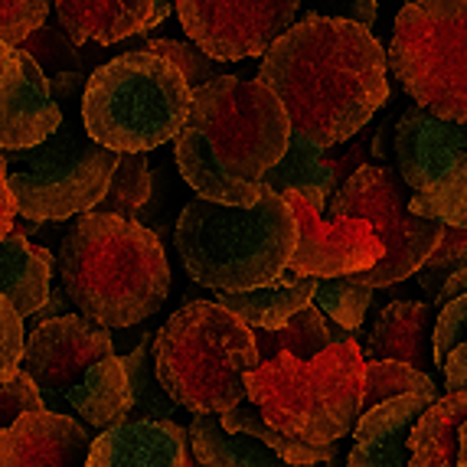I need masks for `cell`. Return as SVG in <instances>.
Returning <instances> with one entry per match:
<instances>
[{
  "label": "cell",
  "instance_id": "1",
  "mask_svg": "<svg viewBox=\"0 0 467 467\" xmlns=\"http://www.w3.org/2000/svg\"><path fill=\"white\" fill-rule=\"evenodd\" d=\"M268 86L291 128L320 148L357 138L389 101V53L367 26L343 16L307 14L262 59Z\"/></svg>",
  "mask_w": 467,
  "mask_h": 467
},
{
  "label": "cell",
  "instance_id": "2",
  "mask_svg": "<svg viewBox=\"0 0 467 467\" xmlns=\"http://www.w3.org/2000/svg\"><path fill=\"white\" fill-rule=\"evenodd\" d=\"M291 118L262 82L223 76L193 92V109L173 140L177 167L200 200L255 206L262 183L291 144Z\"/></svg>",
  "mask_w": 467,
  "mask_h": 467
},
{
  "label": "cell",
  "instance_id": "3",
  "mask_svg": "<svg viewBox=\"0 0 467 467\" xmlns=\"http://www.w3.org/2000/svg\"><path fill=\"white\" fill-rule=\"evenodd\" d=\"M56 275L69 304L105 330L134 327L164 307L171 265L164 245L140 223L86 213L63 235Z\"/></svg>",
  "mask_w": 467,
  "mask_h": 467
},
{
  "label": "cell",
  "instance_id": "4",
  "mask_svg": "<svg viewBox=\"0 0 467 467\" xmlns=\"http://www.w3.org/2000/svg\"><path fill=\"white\" fill-rule=\"evenodd\" d=\"M173 239L190 278L216 295H242L288 272L297 249V223L291 202L262 187V200L245 210L200 196L190 200Z\"/></svg>",
  "mask_w": 467,
  "mask_h": 467
},
{
  "label": "cell",
  "instance_id": "5",
  "mask_svg": "<svg viewBox=\"0 0 467 467\" xmlns=\"http://www.w3.org/2000/svg\"><path fill=\"white\" fill-rule=\"evenodd\" d=\"M92 72H63L49 78V92L63 109V125L49 140L30 150H4L7 187L16 213L33 223L86 216L105 200L115 177V150L101 148L86 131L82 99Z\"/></svg>",
  "mask_w": 467,
  "mask_h": 467
},
{
  "label": "cell",
  "instance_id": "6",
  "mask_svg": "<svg viewBox=\"0 0 467 467\" xmlns=\"http://www.w3.org/2000/svg\"><path fill=\"white\" fill-rule=\"evenodd\" d=\"M157 379L193 415H226L249 399L245 376L262 367L255 337L216 301L180 307L157 330Z\"/></svg>",
  "mask_w": 467,
  "mask_h": 467
},
{
  "label": "cell",
  "instance_id": "7",
  "mask_svg": "<svg viewBox=\"0 0 467 467\" xmlns=\"http://www.w3.org/2000/svg\"><path fill=\"white\" fill-rule=\"evenodd\" d=\"M363 350L357 340H347L307 363L288 353L262 363L245 376V389L272 429L327 448L353 435L363 419Z\"/></svg>",
  "mask_w": 467,
  "mask_h": 467
},
{
  "label": "cell",
  "instance_id": "8",
  "mask_svg": "<svg viewBox=\"0 0 467 467\" xmlns=\"http://www.w3.org/2000/svg\"><path fill=\"white\" fill-rule=\"evenodd\" d=\"M193 109V88L164 56L131 49L92 69L82 121L101 148L148 154L177 140Z\"/></svg>",
  "mask_w": 467,
  "mask_h": 467
},
{
  "label": "cell",
  "instance_id": "9",
  "mask_svg": "<svg viewBox=\"0 0 467 467\" xmlns=\"http://www.w3.org/2000/svg\"><path fill=\"white\" fill-rule=\"evenodd\" d=\"M389 69L419 109L467 125V0H405Z\"/></svg>",
  "mask_w": 467,
  "mask_h": 467
},
{
  "label": "cell",
  "instance_id": "10",
  "mask_svg": "<svg viewBox=\"0 0 467 467\" xmlns=\"http://www.w3.org/2000/svg\"><path fill=\"white\" fill-rule=\"evenodd\" d=\"M405 183L399 173L379 164H363L350 180H343L340 190L330 200L334 219H359L373 226L382 242V258L373 272L353 275L357 285L367 288H389L399 281L419 275V268L431 258L441 242V223L419 219L409 213Z\"/></svg>",
  "mask_w": 467,
  "mask_h": 467
},
{
  "label": "cell",
  "instance_id": "11",
  "mask_svg": "<svg viewBox=\"0 0 467 467\" xmlns=\"http://www.w3.org/2000/svg\"><path fill=\"white\" fill-rule=\"evenodd\" d=\"M396 164L412 216L467 233V125L409 105L396 121Z\"/></svg>",
  "mask_w": 467,
  "mask_h": 467
},
{
  "label": "cell",
  "instance_id": "12",
  "mask_svg": "<svg viewBox=\"0 0 467 467\" xmlns=\"http://www.w3.org/2000/svg\"><path fill=\"white\" fill-rule=\"evenodd\" d=\"M301 0H177L190 43L216 63L265 56L297 24Z\"/></svg>",
  "mask_w": 467,
  "mask_h": 467
},
{
  "label": "cell",
  "instance_id": "13",
  "mask_svg": "<svg viewBox=\"0 0 467 467\" xmlns=\"http://www.w3.org/2000/svg\"><path fill=\"white\" fill-rule=\"evenodd\" d=\"M109 357H115V343H111L109 330L95 327L78 314H66V317L47 320L30 330L24 373L39 386L47 409L69 415L66 392L76 389L82 376Z\"/></svg>",
  "mask_w": 467,
  "mask_h": 467
},
{
  "label": "cell",
  "instance_id": "14",
  "mask_svg": "<svg viewBox=\"0 0 467 467\" xmlns=\"http://www.w3.org/2000/svg\"><path fill=\"white\" fill-rule=\"evenodd\" d=\"M297 223V249L288 272L297 278H353L373 272L382 258V242L373 226L359 219H320V213L301 193H285Z\"/></svg>",
  "mask_w": 467,
  "mask_h": 467
},
{
  "label": "cell",
  "instance_id": "15",
  "mask_svg": "<svg viewBox=\"0 0 467 467\" xmlns=\"http://www.w3.org/2000/svg\"><path fill=\"white\" fill-rule=\"evenodd\" d=\"M63 125V109L49 92L47 72L26 49L14 47L0 78V154L30 150L49 140Z\"/></svg>",
  "mask_w": 467,
  "mask_h": 467
},
{
  "label": "cell",
  "instance_id": "16",
  "mask_svg": "<svg viewBox=\"0 0 467 467\" xmlns=\"http://www.w3.org/2000/svg\"><path fill=\"white\" fill-rule=\"evenodd\" d=\"M92 435L72 415L30 412L0 431V467H86Z\"/></svg>",
  "mask_w": 467,
  "mask_h": 467
},
{
  "label": "cell",
  "instance_id": "17",
  "mask_svg": "<svg viewBox=\"0 0 467 467\" xmlns=\"http://www.w3.org/2000/svg\"><path fill=\"white\" fill-rule=\"evenodd\" d=\"M435 320L438 307L425 301H392L376 314L367 330L363 359L367 363H405L429 373L435 363ZM431 376V373H429Z\"/></svg>",
  "mask_w": 467,
  "mask_h": 467
},
{
  "label": "cell",
  "instance_id": "18",
  "mask_svg": "<svg viewBox=\"0 0 467 467\" xmlns=\"http://www.w3.org/2000/svg\"><path fill=\"white\" fill-rule=\"evenodd\" d=\"M86 467H190V438L177 421H121L92 441Z\"/></svg>",
  "mask_w": 467,
  "mask_h": 467
},
{
  "label": "cell",
  "instance_id": "19",
  "mask_svg": "<svg viewBox=\"0 0 467 467\" xmlns=\"http://www.w3.org/2000/svg\"><path fill=\"white\" fill-rule=\"evenodd\" d=\"M357 157L363 161L359 148H350L343 157L327 161V148H320V144L307 140L304 134L291 131L288 154L281 157V164L268 173L262 187L275 190V193H281V196L301 193L314 210L324 213L330 206V200H334V193L340 190L337 187L340 177L350 180L353 173L363 167V164H357Z\"/></svg>",
  "mask_w": 467,
  "mask_h": 467
},
{
  "label": "cell",
  "instance_id": "20",
  "mask_svg": "<svg viewBox=\"0 0 467 467\" xmlns=\"http://www.w3.org/2000/svg\"><path fill=\"white\" fill-rule=\"evenodd\" d=\"M435 405L425 396H399L359 419L347 467H409V435L425 409Z\"/></svg>",
  "mask_w": 467,
  "mask_h": 467
},
{
  "label": "cell",
  "instance_id": "21",
  "mask_svg": "<svg viewBox=\"0 0 467 467\" xmlns=\"http://www.w3.org/2000/svg\"><path fill=\"white\" fill-rule=\"evenodd\" d=\"M33 229H39L33 219L14 223V233L0 242V295L24 320L36 317L53 291V252L26 242Z\"/></svg>",
  "mask_w": 467,
  "mask_h": 467
},
{
  "label": "cell",
  "instance_id": "22",
  "mask_svg": "<svg viewBox=\"0 0 467 467\" xmlns=\"http://www.w3.org/2000/svg\"><path fill=\"white\" fill-rule=\"evenodd\" d=\"M63 33L78 47H111L150 30L154 0H53Z\"/></svg>",
  "mask_w": 467,
  "mask_h": 467
},
{
  "label": "cell",
  "instance_id": "23",
  "mask_svg": "<svg viewBox=\"0 0 467 467\" xmlns=\"http://www.w3.org/2000/svg\"><path fill=\"white\" fill-rule=\"evenodd\" d=\"M317 285V278H297V275L285 272L265 288L242 291V295H216V304H223L229 314H235L252 330H278L295 314L311 307Z\"/></svg>",
  "mask_w": 467,
  "mask_h": 467
},
{
  "label": "cell",
  "instance_id": "24",
  "mask_svg": "<svg viewBox=\"0 0 467 467\" xmlns=\"http://www.w3.org/2000/svg\"><path fill=\"white\" fill-rule=\"evenodd\" d=\"M128 405H131V382H128L121 357L95 363L76 389L66 392V409L76 412L86 425L99 429V435L125 421Z\"/></svg>",
  "mask_w": 467,
  "mask_h": 467
},
{
  "label": "cell",
  "instance_id": "25",
  "mask_svg": "<svg viewBox=\"0 0 467 467\" xmlns=\"http://www.w3.org/2000/svg\"><path fill=\"white\" fill-rule=\"evenodd\" d=\"M464 421H467V389L444 392L415 421L412 435H409V467H458Z\"/></svg>",
  "mask_w": 467,
  "mask_h": 467
},
{
  "label": "cell",
  "instance_id": "26",
  "mask_svg": "<svg viewBox=\"0 0 467 467\" xmlns=\"http://www.w3.org/2000/svg\"><path fill=\"white\" fill-rule=\"evenodd\" d=\"M187 438L190 454L202 467H291L255 438L226 431L219 415H193Z\"/></svg>",
  "mask_w": 467,
  "mask_h": 467
},
{
  "label": "cell",
  "instance_id": "27",
  "mask_svg": "<svg viewBox=\"0 0 467 467\" xmlns=\"http://www.w3.org/2000/svg\"><path fill=\"white\" fill-rule=\"evenodd\" d=\"M258 347V357L262 363H272L278 357H295V359H314L320 357L324 350H330L334 343H347L353 340V334H347L337 324H327V317L317 311V307H307V311L295 314V317L278 330H252Z\"/></svg>",
  "mask_w": 467,
  "mask_h": 467
},
{
  "label": "cell",
  "instance_id": "28",
  "mask_svg": "<svg viewBox=\"0 0 467 467\" xmlns=\"http://www.w3.org/2000/svg\"><path fill=\"white\" fill-rule=\"evenodd\" d=\"M154 347L157 334H148L131 350V357H125V373L131 382V405H128L125 421H173L180 409L157 379Z\"/></svg>",
  "mask_w": 467,
  "mask_h": 467
},
{
  "label": "cell",
  "instance_id": "29",
  "mask_svg": "<svg viewBox=\"0 0 467 467\" xmlns=\"http://www.w3.org/2000/svg\"><path fill=\"white\" fill-rule=\"evenodd\" d=\"M399 396H425L431 402L441 399L438 382L429 373L405 367V363H367L363 376V415L373 412L376 405H386Z\"/></svg>",
  "mask_w": 467,
  "mask_h": 467
},
{
  "label": "cell",
  "instance_id": "30",
  "mask_svg": "<svg viewBox=\"0 0 467 467\" xmlns=\"http://www.w3.org/2000/svg\"><path fill=\"white\" fill-rule=\"evenodd\" d=\"M150 200V164L144 154H121L118 157L115 177L105 193V200L92 213L118 216L128 223H138V210Z\"/></svg>",
  "mask_w": 467,
  "mask_h": 467
},
{
  "label": "cell",
  "instance_id": "31",
  "mask_svg": "<svg viewBox=\"0 0 467 467\" xmlns=\"http://www.w3.org/2000/svg\"><path fill=\"white\" fill-rule=\"evenodd\" d=\"M369 304H373V288L357 285L353 278H334L320 281L317 295H314V307L324 317H330L337 327H343L347 334H357L367 320Z\"/></svg>",
  "mask_w": 467,
  "mask_h": 467
},
{
  "label": "cell",
  "instance_id": "32",
  "mask_svg": "<svg viewBox=\"0 0 467 467\" xmlns=\"http://www.w3.org/2000/svg\"><path fill=\"white\" fill-rule=\"evenodd\" d=\"M138 49H148V53L171 59L180 69V76L187 78V86L193 88V92H200L202 86H210L213 78L229 76L226 63H216L213 56H206L196 43H190V39H138Z\"/></svg>",
  "mask_w": 467,
  "mask_h": 467
},
{
  "label": "cell",
  "instance_id": "33",
  "mask_svg": "<svg viewBox=\"0 0 467 467\" xmlns=\"http://www.w3.org/2000/svg\"><path fill=\"white\" fill-rule=\"evenodd\" d=\"M20 49H26L36 59L39 69H56L59 76L63 72H88V66H92V53L86 47L72 43L69 36H63L49 24L39 26Z\"/></svg>",
  "mask_w": 467,
  "mask_h": 467
},
{
  "label": "cell",
  "instance_id": "34",
  "mask_svg": "<svg viewBox=\"0 0 467 467\" xmlns=\"http://www.w3.org/2000/svg\"><path fill=\"white\" fill-rule=\"evenodd\" d=\"M458 272H467V233H464V229L444 226L438 249L431 252L429 262L419 268L415 281H419V288L425 291L431 301H435L438 291L444 288V281L451 278V275H458Z\"/></svg>",
  "mask_w": 467,
  "mask_h": 467
},
{
  "label": "cell",
  "instance_id": "35",
  "mask_svg": "<svg viewBox=\"0 0 467 467\" xmlns=\"http://www.w3.org/2000/svg\"><path fill=\"white\" fill-rule=\"evenodd\" d=\"M53 0H0V47H24L47 24Z\"/></svg>",
  "mask_w": 467,
  "mask_h": 467
},
{
  "label": "cell",
  "instance_id": "36",
  "mask_svg": "<svg viewBox=\"0 0 467 467\" xmlns=\"http://www.w3.org/2000/svg\"><path fill=\"white\" fill-rule=\"evenodd\" d=\"M24 317L0 295V386L24 373V353H26V334Z\"/></svg>",
  "mask_w": 467,
  "mask_h": 467
},
{
  "label": "cell",
  "instance_id": "37",
  "mask_svg": "<svg viewBox=\"0 0 467 467\" xmlns=\"http://www.w3.org/2000/svg\"><path fill=\"white\" fill-rule=\"evenodd\" d=\"M43 409H47L43 392H39V386L26 373H20L16 379L0 386V431H7L24 415L43 412Z\"/></svg>",
  "mask_w": 467,
  "mask_h": 467
},
{
  "label": "cell",
  "instance_id": "38",
  "mask_svg": "<svg viewBox=\"0 0 467 467\" xmlns=\"http://www.w3.org/2000/svg\"><path fill=\"white\" fill-rule=\"evenodd\" d=\"M444 389L448 392H464L467 389V340L461 343L451 357L444 359Z\"/></svg>",
  "mask_w": 467,
  "mask_h": 467
},
{
  "label": "cell",
  "instance_id": "39",
  "mask_svg": "<svg viewBox=\"0 0 467 467\" xmlns=\"http://www.w3.org/2000/svg\"><path fill=\"white\" fill-rule=\"evenodd\" d=\"M14 223H16V202L7 187V164H4V154H0V242L14 233Z\"/></svg>",
  "mask_w": 467,
  "mask_h": 467
},
{
  "label": "cell",
  "instance_id": "40",
  "mask_svg": "<svg viewBox=\"0 0 467 467\" xmlns=\"http://www.w3.org/2000/svg\"><path fill=\"white\" fill-rule=\"evenodd\" d=\"M376 10H379V0H347V14L343 20H353L359 26H373L376 24Z\"/></svg>",
  "mask_w": 467,
  "mask_h": 467
},
{
  "label": "cell",
  "instance_id": "41",
  "mask_svg": "<svg viewBox=\"0 0 467 467\" xmlns=\"http://www.w3.org/2000/svg\"><path fill=\"white\" fill-rule=\"evenodd\" d=\"M66 307H69V297H66V291L63 288H53L49 291V301H47V307L36 314V317H30L33 320V327H39V324H47V320H56V317H66Z\"/></svg>",
  "mask_w": 467,
  "mask_h": 467
},
{
  "label": "cell",
  "instance_id": "42",
  "mask_svg": "<svg viewBox=\"0 0 467 467\" xmlns=\"http://www.w3.org/2000/svg\"><path fill=\"white\" fill-rule=\"evenodd\" d=\"M171 0H154V20H150V26H157V24H164L167 16H171Z\"/></svg>",
  "mask_w": 467,
  "mask_h": 467
},
{
  "label": "cell",
  "instance_id": "43",
  "mask_svg": "<svg viewBox=\"0 0 467 467\" xmlns=\"http://www.w3.org/2000/svg\"><path fill=\"white\" fill-rule=\"evenodd\" d=\"M458 467H467V421L461 429V451H458Z\"/></svg>",
  "mask_w": 467,
  "mask_h": 467
},
{
  "label": "cell",
  "instance_id": "44",
  "mask_svg": "<svg viewBox=\"0 0 467 467\" xmlns=\"http://www.w3.org/2000/svg\"><path fill=\"white\" fill-rule=\"evenodd\" d=\"M324 467H347V451H343V441L337 444V454H334V458H330Z\"/></svg>",
  "mask_w": 467,
  "mask_h": 467
},
{
  "label": "cell",
  "instance_id": "45",
  "mask_svg": "<svg viewBox=\"0 0 467 467\" xmlns=\"http://www.w3.org/2000/svg\"><path fill=\"white\" fill-rule=\"evenodd\" d=\"M10 53H14V47H0V78H4V69H7Z\"/></svg>",
  "mask_w": 467,
  "mask_h": 467
},
{
  "label": "cell",
  "instance_id": "46",
  "mask_svg": "<svg viewBox=\"0 0 467 467\" xmlns=\"http://www.w3.org/2000/svg\"><path fill=\"white\" fill-rule=\"evenodd\" d=\"M190 467H202V464H200V461H196V458H193V454H190Z\"/></svg>",
  "mask_w": 467,
  "mask_h": 467
},
{
  "label": "cell",
  "instance_id": "47",
  "mask_svg": "<svg viewBox=\"0 0 467 467\" xmlns=\"http://www.w3.org/2000/svg\"><path fill=\"white\" fill-rule=\"evenodd\" d=\"M311 467H324V464H311Z\"/></svg>",
  "mask_w": 467,
  "mask_h": 467
}]
</instances>
